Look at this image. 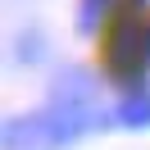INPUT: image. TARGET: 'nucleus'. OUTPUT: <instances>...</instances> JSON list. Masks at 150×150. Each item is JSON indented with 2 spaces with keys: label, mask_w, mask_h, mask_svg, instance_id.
I'll return each mask as SVG.
<instances>
[{
  "label": "nucleus",
  "mask_w": 150,
  "mask_h": 150,
  "mask_svg": "<svg viewBox=\"0 0 150 150\" xmlns=\"http://www.w3.org/2000/svg\"><path fill=\"white\" fill-rule=\"evenodd\" d=\"M100 5H105V0H86V5H82V28H86V32L100 23Z\"/></svg>",
  "instance_id": "f03ea898"
},
{
  "label": "nucleus",
  "mask_w": 150,
  "mask_h": 150,
  "mask_svg": "<svg viewBox=\"0 0 150 150\" xmlns=\"http://www.w3.org/2000/svg\"><path fill=\"white\" fill-rule=\"evenodd\" d=\"M118 123H127V127H146V123H150V96L137 91V96L118 109Z\"/></svg>",
  "instance_id": "f257e3e1"
}]
</instances>
